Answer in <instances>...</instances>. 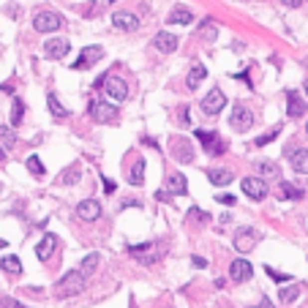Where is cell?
Listing matches in <instances>:
<instances>
[{
    "instance_id": "obj_1",
    "label": "cell",
    "mask_w": 308,
    "mask_h": 308,
    "mask_svg": "<svg viewBox=\"0 0 308 308\" xmlns=\"http://www.w3.org/2000/svg\"><path fill=\"white\" fill-rule=\"evenodd\" d=\"M88 287V276L82 270H68L66 276L57 281V298H74Z\"/></svg>"
},
{
    "instance_id": "obj_2",
    "label": "cell",
    "mask_w": 308,
    "mask_h": 308,
    "mask_svg": "<svg viewBox=\"0 0 308 308\" xmlns=\"http://www.w3.org/2000/svg\"><path fill=\"white\" fill-rule=\"evenodd\" d=\"M88 112H90L93 123L107 126V123H115V120H118V112H120V109L115 107V104H109V101H101V98H93V101H90V107H88Z\"/></svg>"
},
{
    "instance_id": "obj_3",
    "label": "cell",
    "mask_w": 308,
    "mask_h": 308,
    "mask_svg": "<svg viewBox=\"0 0 308 308\" xmlns=\"http://www.w3.org/2000/svg\"><path fill=\"white\" fill-rule=\"evenodd\" d=\"M129 254L137 259L139 265H155L161 259V248H155V243H142V246H129Z\"/></svg>"
},
{
    "instance_id": "obj_4",
    "label": "cell",
    "mask_w": 308,
    "mask_h": 308,
    "mask_svg": "<svg viewBox=\"0 0 308 308\" xmlns=\"http://www.w3.org/2000/svg\"><path fill=\"white\" fill-rule=\"evenodd\" d=\"M33 27L38 33H55L63 27V16L57 11H38L36 19H33Z\"/></svg>"
},
{
    "instance_id": "obj_5",
    "label": "cell",
    "mask_w": 308,
    "mask_h": 308,
    "mask_svg": "<svg viewBox=\"0 0 308 308\" xmlns=\"http://www.w3.org/2000/svg\"><path fill=\"white\" fill-rule=\"evenodd\" d=\"M259 229H254V226H240V229L235 232V248L240 254H248L254 246L259 243Z\"/></svg>"
},
{
    "instance_id": "obj_6",
    "label": "cell",
    "mask_w": 308,
    "mask_h": 308,
    "mask_svg": "<svg viewBox=\"0 0 308 308\" xmlns=\"http://www.w3.org/2000/svg\"><path fill=\"white\" fill-rule=\"evenodd\" d=\"M229 126L235 131H240V134L248 131L254 126V112L248 107H243V104H237V107L232 109V115H229Z\"/></svg>"
},
{
    "instance_id": "obj_7",
    "label": "cell",
    "mask_w": 308,
    "mask_h": 308,
    "mask_svg": "<svg viewBox=\"0 0 308 308\" xmlns=\"http://www.w3.org/2000/svg\"><path fill=\"white\" fill-rule=\"evenodd\" d=\"M224 107H226V96H224V90H218V88L210 90L205 98H202V112H205L207 118H216Z\"/></svg>"
},
{
    "instance_id": "obj_8",
    "label": "cell",
    "mask_w": 308,
    "mask_h": 308,
    "mask_svg": "<svg viewBox=\"0 0 308 308\" xmlns=\"http://www.w3.org/2000/svg\"><path fill=\"white\" fill-rule=\"evenodd\" d=\"M240 188H243V194H246L248 199L262 202L265 196H267V183H265L262 177H243L240 180Z\"/></svg>"
},
{
    "instance_id": "obj_9",
    "label": "cell",
    "mask_w": 308,
    "mask_h": 308,
    "mask_svg": "<svg viewBox=\"0 0 308 308\" xmlns=\"http://www.w3.org/2000/svg\"><path fill=\"white\" fill-rule=\"evenodd\" d=\"M104 93H107L112 101H126V98H129V85H126V79L109 77L107 74V79H104Z\"/></svg>"
},
{
    "instance_id": "obj_10",
    "label": "cell",
    "mask_w": 308,
    "mask_h": 308,
    "mask_svg": "<svg viewBox=\"0 0 308 308\" xmlns=\"http://www.w3.org/2000/svg\"><path fill=\"white\" fill-rule=\"evenodd\" d=\"M68 52H71L68 38H49V41L44 44V57L46 60H63Z\"/></svg>"
},
{
    "instance_id": "obj_11",
    "label": "cell",
    "mask_w": 308,
    "mask_h": 308,
    "mask_svg": "<svg viewBox=\"0 0 308 308\" xmlns=\"http://www.w3.org/2000/svg\"><path fill=\"white\" fill-rule=\"evenodd\" d=\"M169 150H172V155H175L180 164H188V161L194 158V145H191L185 137H172Z\"/></svg>"
},
{
    "instance_id": "obj_12",
    "label": "cell",
    "mask_w": 308,
    "mask_h": 308,
    "mask_svg": "<svg viewBox=\"0 0 308 308\" xmlns=\"http://www.w3.org/2000/svg\"><path fill=\"white\" fill-rule=\"evenodd\" d=\"M196 139H199V142H202V148H205L210 155H218V153H224V150H226V145L218 139V134H216V131L196 129Z\"/></svg>"
},
{
    "instance_id": "obj_13",
    "label": "cell",
    "mask_w": 308,
    "mask_h": 308,
    "mask_svg": "<svg viewBox=\"0 0 308 308\" xmlns=\"http://www.w3.org/2000/svg\"><path fill=\"white\" fill-rule=\"evenodd\" d=\"M104 57V49L101 46H85L82 49V55L77 57V63H74V71H82V68H90V66H96L98 60Z\"/></svg>"
},
{
    "instance_id": "obj_14",
    "label": "cell",
    "mask_w": 308,
    "mask_h": 308,
    "mask_svg": "<svg viewBox=\"0 0 308 308\" xmlns=\"http://www.w3.org/2000/svg\"><path fill=\"white\" fill-rule=\"evenodd\" d=\"M229 276H232V281H251L254 278V267L248 259H235V262L229 265Z\"/></svg>"
},
{
    "instance_id": "obj_15",
    "label": "cell",
    "mask_w": 308,
    "mask_h": 308,
    "mask_svg": "<svg viewBox=\"0 0 308 308\" xmlns=\"http://www.w3.org/2000/svg\"><path fill=\"white\" fill-rule=\"evenodd\" d=\"M287 112H289V118H303V115L308 112L306 98L300 96L298 90H287Z\"/></svg>"
},
{
    "instance_id": "obj_16",
    "label": "cell",
    "mask_w": 308,
    "mask_h": 308,
    "mask_svg": "<svg viewBox=\"0 0 308 308\" xmlns=\"http://www.w3.org/2000/svg\"><path fill=\"white\" fill-rule=\"evenodd\" d=\"M77 216L79 221H98L101 218V205H98V199H85L77 205Z\"/></svg>"
},
{
    "instance_id": "obj_17",
    "label": "cell",
    "mask_w": 308,
    "mask_h": 308,
    "mask_svg": "<svg viewBox=\"0 0 308 308\" xmlns=\"http://www.w3.org/2000/svg\"><path fill=\"white\" fill-rule=\"evenodd\" d=\"M112 25L118 27V30H126V33H134L139 27V19L129 11H115L112 14Z\"/></svg>"
},
{
    "instance_id": "obj_18",
    "label": "cell",
    "mask_w": 308,
    "mask_h": 308,
    "mask_svg": "<svg viewBox=\"0 0 308 308\" xmlns=\"http://www.w3.org/2000/svg\"><path fill=\"white\" fill-rule=\"evenodd\" d=\"M153 46L161 52V55H169V52H175V49H177V38H175V33H166V30L155 33V36H153Z\"/></svg>"
},
{
    "instance_id": "obj_19",
    "label": "cell",
    "mask_w": 308,
    "mask_h": 308,
    "mask_svg": "<svg viewBox=\"0 0 308 308\" xmlns=\"http://www.w3.org/2000/svg\"><path fill=\"white\" fill-rule=\"evenodd\" d=\"M55 248H57V237L55 235H44L41 240L36 243V257L41 259V262H46V259L55 254Z\"/></svg>"
},
{
    "instance_id": "obj_20",
    "label": "cell",
    "mask_w": 308,
    "mask_h": 308,
    "mask_svg": "<svg viewBox=\"0 0 308 308\" xmlns=\"http://www.w3.org/2000/svg\"><path fill=\"white\" fill-rule=\"evenodd\" d=\"M289 164L298 175H308V150L306 148H295L292 155H289Z\"/></svg>"
},
{
    "instance_id": "obj_21",
    "label": "cell",
    "mask_w": 308,
    "mask_h": 308,
    "mask_svg": "<svg viewBox=\"0 0 308 308\" xmlns=\"http://www.w3.org/2000/svg\"><path fill=\"white\" fill-rule=\"evenodd\" d=\"M166 191H169V194H177V196H183L185 191H188V180H185L183 172H172V175L166 177Z\"/></svg>"
},
{
    "instance_id": "obj_22",
    "label": "cell",
    "mask_w": 308,
    "mask_h": 308,
    "mask_svg": "<svg viewBox=\"0 0 308 308\" xmlns=\"http://www.w3.org/2000/svg\"><path fill=\"white\" fill-rule=\"evenodd\" d=\"M205 77H207V68L202 66V63H196V66L188 71V77H185V88H188V90H196L202 82H205Z\"/></svg>"
},
{
    "instance_id": "obj_23",
    "label": "cell",
    "mask_w": 308,
    "mask_h": 308,
    "mask_svg": "<svg viewBox=\"0 0 308 308\" xmlns=\"http://www.w3.org/2000/svg\"><path fill=\"white\" fill-rule=\"evenodd\" d=\"M191 22H194V14L185 5H175L169 11V25H191Z\"/></svg>"
},
{
    "instance_id": "obj_24",
    "label": "cell",
    "mask_w": 308,
    "mask_h": 308,
    "mask_svg": "<svg viewBox=\"0 0 308 308\" xmlns=\"http://www.w3.org/2000/svg\"><path fill=\"white\" fill-rule=\"evenodd\" d=\"M207 180H210L213 185H229L232 172L229 169H207Z\"/></svg>"
},
{
    "instance_id": "obj_25",
    "label": "cell",
    "mask_w": 308,
    "mask_h": 308,
    "mask_svg": "<svg viewBox=\"0 0 308 308\" xmlns=\"http://www.w3.org/2000/svg\"><path fill=\"white\" fill-rule=\"evenodd\" d=\"M129 183L131 185H142L145 183V158H137L131 166V175H129Z\"/></svg>"
},
{
    "instance_id": "obj_26",
    "label": "cell",
    "mask_w": 308,
    "mask_h": 308,
    "mask_svg": "<svg viewBox=\"0 0 308 308\" xmlns=\"http://www.w3.org/2000/svg\"><path fill=\"white\" fill-rule=\"evenodd\" d=\"M46 104H49V112L55 115L57 120H60V118H66V115H68V109L60 104V98H57L55 93H46Z\"/></svg>"
},
{
    "instance_id": "obj_27",
    "label": "cell",
    "mask_w": 308,
    "mask_h": 308,
    "mask_svg": "<svg viewBox=\"0 0 308 308\" xmlns=\"http://www.w3.org/2000/svg\"><path fill=\"white\" fill-rule=\"evenodd\" d=\"M79 175H82V169H79V164H74V166H68V169H63V172H60L57 183H63V185H74V183L79 180Z\"/></svg>"
},
{
    "instance_id": "obj_28",
    "label": "cell",
    "mask_w": 308,
    "mask_h": 308,
    "mask_svg": "<svg viewBox=\"0 0 308 308\" xmlns=\"http://www.w3.org/2000/svg\"><path fill=\"white\" fill-rule=\"evenodd\" d=\"M199 36L205 38V41H216V38H218V25L213 19H205V22H202V27H199Z\"/></svg>"
},
{
    "instance_id": "obj_29",
    "label": "cell",
    "mask_w": 308,
    "mask_h": 308,
    "mask_svg": "<svg viewBox=\"0 0 308 308\" xmlns=\"http://www.w3.org/2000/svg\"><path fill=\"white\" fill-rule=\"evenodd\" d=\"M298 298H300V287H281V289H278V300H281L284 306L295 303Z\"/></svg>"
},
{
    "instance_id": "obj_30",
    "label": "cell",
    "mask_w": 308,
    "mask_h": 308,
    "mask_svg": "<svg viewBox=\"0 0 308 308\" xmlns=\"http://www.w3.org/2000/svg\"><path fill=\"white\" fill-rule=\"evenodd\" d=\"M259 175L267 177V180H278L281 177V169H278V164H273V161H262V164H259Z\"/></svg>"
},
{
    "instance_id": "obj_31",
    "label": "cell",
    "mask_w": 308,
    "mask_h": 308,
    "mask_svg": "<svg viewBox=\"0 0 308 308\" xmlns=\"http://www.w3.org/2000/svg\"><path fill=\"white\" fill-rule=\"evenodd\" d=\"M0 267H3L5 273H11V276H19L22 273V262L16 257H3L0 259Z\"/></svg>"
},
{
    "instance_id": "obj_32",
    "label": "cell",
    "mask_w": 308,
    "mask_h": 308,
    "mask_svg": "<svg viewBox=\"0 0 308 308\" xmlns=\"http://www.w3.org/2000/svg\"><path fill=\"white\" fill-rule=\"evenodd\" d=\"M98 265H101V257H98V254H88V257L82 259V267H79V270H82L85 276H90V273L98 270Z\"/></svg>"
},
{
    "instance_id": "obj_33",
    "label": "cell",
    "mask_w": 308,
    "mask_h": 308,
    "mask_svg": "<svg viewBox=\"0 0 308 308\" xmlns=\"http://www.w3.org/2000/svg\"><path fill=\"white\" fill-rule=\"evenodd\" d=\"M22 118H25V104H22V98H14V104H11V126H19Z\"/></svg>"
},
{
    "instance_id": "obj_34",
    "label": "cell",
    "mask_w": 308,
    "mask_h": 308,
    "mask_svg": "<svg viewBox=\"0 0 308 308\" xmlns=\"http://www.w3.org/2000/svg\"><path fill=\"white\" fill-rule=\"evenodd\" d=\"M25 164H27V172H33L36 177H44V172H46V169H44V161L38 158V155H27Z\"/></svg>"
},
{
    "instance_id": "obj_35",
    "label": "cell",
    "mask_w": 308,
    "mask_h": 308,
    "mask_svg": "<svg viewBox=\"0 0 308 308\" xmlns=\"http://www.w3.org/2000/svg\"><path fill=\"white\" fill-rule=\"evenodd\" d=\"M281 196L284 199H303V191L289 185V183H281Z\"/></svg>"
},
{
    "instance_id": "obj_36",
    "label": "cell",
    "mask_w": 308,
    "mask_h": 308,
    "mask_svg": "<svg viewBox=\"0 0 308 308\" xmlns=\"http://www.w3.org/2000/svg\"><path fill=\"white\" fill-rule=\"evenodd\" d=\"M0 142H3L5 148H14L16 137H14V131H11L8 126H0Z\"/></svg>"
},
{
    "instance_id": "obj_37",
    "label": "cell",
    "mask_w": 308,
    "mask_h": 308,
    "mask_svg": "<svg viewBox=\"0 0 308 308\" xmlns=\"http://www.w3.org/2000/svg\"><path fill=\"white\" fill-rule=\"evenodd\" d=\"M278 134H281V129H273V131H267L265 137H257V148H262V145H270L273 139H278Z\"/></svg>"
},
{
    "instance_id": "obj_38",
    "label": "cell",
    "mask_w": 308,
    "mask_h": 308,
    "mask_svg": "<svg viewBox=\"0 0 308 308\" xmlns=\"http://www.w3.org/2000/svg\"><path fill=\"white\" fill-rule=\"evenodd\" d=\"M188 218H191V221H196V218H199V224L210 221V216H207L205 210H199V207H191V210H188Z\"/></svg>"
},
{
    "instance_id": "obj_39",
    "label": "cell",
    "mask_w": 308,
    "mask_h": 308,
    "mask_svg": "<svg viewBox=\"0 0 308 308\" xmlns=\"http://www.w3.org/2000/svg\"><path fill=\"white\" fill-rule=\"evenodd\" d=\"M0 308H22V303H19V300H14V298H5V295H3V298H0Z\"/></svg>"
},
{
    "instance_id": "obj_40",
    "label": "cell",
    "mask_w": 308,
    "mask_h": 308,
    "mask_svg": "<svg viewBox=\"0 0 308 308\" xmlns=\"http://www.w3.org/2000/svg\"><path fill=\"white\" fill-rule=\"evenodd\" d=\"M218 202H221V205H226V207H232L237 199H235V196H232V194H221V196H218Z\"/></svg>"
},
{
    "instance_id": "obj_41",
    "label": "cell",
    "mask_w": 308,
    "mask_h": 308,
    "mask_svg": "<svg viewBox=\"0 0 308 308\" xmlns=\"http://www.w3.org/2000/svg\"><path fill=\"white\" fill-rule=\"evenodd\" d=\"M191 265L202 270V267H207V259H205V257H196V254H194V257H191Z\"/></svg>"
},
{
    "instance_id": "obj_42",
    "label": "cell",
    "mask_w": 308,
    "mask_h": 308,
    "mask_svg": "<svg viewBox=\"0 0 308 308\" xmlns=\"http://www.w3.org/2000/svg\"><path fill=\"white\" fill-rule=\"evenodd\" d=\"M267 273H270V276L276 278V281H281V284H284V281H292V278H289V276H281V273H276V270H273V267H267Z\"/></svg>"
},
{
    "instance_id": "obj_43",
    "label": "cell",
    "mask_w": 308,
    "mask_h": 308,
    "mask_svg": "<svg viewBox=\"0 0 308 308\" xmlns=\"http://www.w3.org/2000/svg\"><path fill=\"white\" fill-rule=\"evenodd\" d=\"M172 196H175V194H169V191H158V194H155V199H161V202H169Z\"/></svg>"
},
{
    "instance_id": "obj_44",
    "label": "cell",
    "mask_w": 308,
    "mask_h": 308,
    "mask_svg": "<svg viewBox=\"0 0 308 308\" xmlns=\"http://www.w3.org/2000/svg\"><path fill=\"white\" fill-rule=\"evenodd\" d=\"M180 123H185V126L191 123V118H188V109H180Z\"/></svg>"
},
{
    "instance_id": "obj_45",
    "label": "cell",
    "mask_w": 308,
    "mask_h": 308,
    "mask_svg": "<svg viewBox=\"0 0 308 308\" xmlns=\"http://www.w3.org/2000/svg\"><path fill=\"white\" fill-rule=\"evenodd\" d=\"M115 188H118V185H115L112 180H104V191H107V194H112Z\"/></svg>"
},
{
    "instance_id": "obj_46",
    "label": "cell",
    "mask_w": 308,
    "mask_h": 308,
    "mask_svg": "<svg viewBox=\"0 0 308 308\" xmlns=\"http://www.w3.org/2000/svg\"><path fill=\"white\" fill-rule=\"evenodd\" d=\"M281 3H284V5H289V8H298V5L303 3V0H281Z\"/></svg>"
},
{
    "instance_id": "obj_47",
    "label": "cell",
    "mask_w": 308,
    "mask_h": 308,
    "mask_svg": "<svg viewBox=\"0 0 308 308\" xmlns=\"http://www.w3.org/2000/svg\"><path fill=\"white\" fill-rule=\"evenodd\" d=\"M251 308H273V303L267 298H262V303H257V306H251Z\"/></svg>"
},
{
    "instance_id": "obj_48",
    "label": "cell",
    "mask_w": 308,
    "mask_h": 308,
    "mask_svg": "<svg viewBox=\"0 0 308 308\" xmlns=\"http://www.w3.org/2000/svg\"><path fill=\"white\" fill-rule=\"evenodd\" d=\"M142 142H145V145H150V148H153V150H155V148H158V145H155V139H150V137H145V139H142Z\"/></svg>"
},
{
    "instance_id": "obj_49",
    "label": "cell",
    "mask_w": 308,
    "mask_h": 308,
    "mask_svg": "<svg viewBox=\"0 0 308 308\" xmlns=\"http://www.w3.org/2000/svg\"><path fill=\"white\" fill-rule=\"evenodd\" d=\"M5 246H8V243H5V240H3V237H0V251H3V248H5Z\"/></svg>"
},
{
    "instance_id": "obj_50",
    "label": "cell",
    "mask_w": 308,
    "mask_h": 308,
    "mask_svg": "<svg viewBox=\"0 0 308 308\" xmlns=\"http://www.w3.org/2000/svg\"><path fill=\"white\" fill-rule=\"evenodd\" d=\"M0 161H5V150L3 148H0Z\"/></svg>"
},
{
    "instance_id": "obj_51",
    "label": "cell",
    "mask_w": 308,
    "mask_h": 308,
    "mask_svg": "<svg viewBox=\"0 0 308 308\" xmlns=\"http://www.w3.org/2000/svg\"><path fill=\"white\" fill-rule=\"evenodd\" d=\"M306 96H308V79H306Z\"/></svg>"
},
{
    "instance_id": "obj_52",
    "label": "cell",
    "mask_w": 308,
    "mask_h": 308,
    "mask_svg": "<svg viewBox=\"0 0 308 308\" xmlns=\"http://www.w3.org/2000/svg\"><path fill=\"white\" fill-rule=\"evenodd\" d=\"M306 134H308V123H306Z\"/></svg>"
},
{
    "instance_id": "obj_53",
    "label": "cell",
    "mask_w": 308,
    "mask_h": 308,
    "mask_svg": "<svg viewBox=\"0 0 308 308\" xmlns=\"http://www.w3.org/2000/svg\"><path fill=\"white\" fill-rule=\"evenodd\" d=\"M109 3H118V0H109Z\"/></svg>"
}]
</instances>
